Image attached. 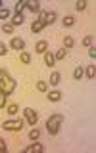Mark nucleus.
Here are the masks:
<instances>
[{
    "mask_svg": "<svg viewBox=\"0 0 96 153\" xmlns=\"http://www.w3.org/2000/svg\"><path fill=\"white\" fill-rule=\"evenodd\" d=\"M6 52H8V46L4 42H0V56H6Z\"/></svg>",
    "mask_w": 96,
    "mask_h": 153,
    "instance_id": "29",
    "label": "nucleus"
},
{
    "mask_svg": "<svg viewBox=\"0 0 96 153\" xmlns=\"http://www.w3.org/2000/svg\"><path fill=\"white\" fill-rule=\"evenodd\" d=\"M2 31L6 33V35H12V33H14V25H12V23H6V25L2 27Z\"/></svg>",
    "mask_w": 96,
    "mask_h": 153,
    "instance_id": "25",
    "label": "nucleus"
},
{
    "mask_svg": "<svg viewBox=\"0 0 96 153\" xmlns=\"http://www.w3.org/2000/svg\"><path fill=\"white\" fill-rule=\"evenodd\" d=\"M44 63L48 65V67H52L56 63V59H54V54L52 52H44Z\"/></svg>",
    "mask_w": 96,
    "mask_h": 153,
    "instance_id": "13",
    "label": "nucleus"
},
{
    "mask_svg": "<svg viewBox=\"0 0 96 153\" xmlns=\"http://www.w3.org/2000/svg\"><path fill=\"white\" fill-rule=\"evenodd\" d=\"M6 109H8V113H10V115H16V113L19 111V105H17V103H8V105H6Z\"/></svg>",
    "mask_w": 96,
    "mask_h": 153,
    "instance_id": "21",
    "label": "nucleus"
},
{
    "mask_svg": "<svg viewBox=\"0 0 96 153\" xmlns=\"http://www.w3.org/2000/svg\"><path fill=\"white\" fill-rule=\"evenodd\" d=\"M88 56L92 57V59L96 57V48H94V46H90V48H88Z\"/></svg>",
    "mask_w": 96,
    "mask_h": 153,
    "instance_id": "31",
    "label": "nucleus"
},
{
    "mask_svg": "<svg viewBox=\"0 0 96 153\" xmlns=\"http://www.w3.org/2000/svg\"><path fill=\"white\" fill-rule=\"evenodd\" d=\"M56 17H58V13L54 12V10H50V12H40V13H38V21H40L44 27L50 25V23H54Z\"/></svg>",
    "mask_w": 96,
    "mask_h": 153,
    "instance_id": "4",
    "label": "nucleus"
},
{
    "mask_svg": "<svg viewBox=\"0 0 96 153\" xmlns=\"http://www.w3.org/2000/svg\"><path fill=\"white\" fill-rule=\"evenodd\" d=\"M23 115H25V123H29V124H37V121H38V115H37L35 109L27 107L25 111H23Z\"/></svg>",
    "mask_w": 96,
    "mask_h": 153,
    "instance_id": "5",
    "label": "nucleus"
},
{
    "mask_svg": "<svg viewBox=\"0 0 96 153\" xmlns=\"http://www.w3.org/2000/svg\"><path fill=\"white\" fill-rule=\"evenodd\" d=\"M23 124H25V121H21V119H8V121H4L2 123V128L4 130H8V132H19L23 128Z\"/></svg>",
    "mask_w": 96,
    "mask_h": 153,
    "instance_id": "3",
    "label": "nucleus"
},
{
    "mask_svg": "<svg viewBox=\"0 0 96 153\" xmlns=\"http://www.w3.org/2000/svg\"><path fill=\"white\" fill-rule=\"evenodd\" d=\"M46 98L50 100V102H60V100H62V92L54 88V90H50V92H46Z\"/></svg>",
    "mask_w": 96,
    "mask_h": 153,
    "instance_id": "7",
    "label": "nucleus"
},
{
    "mask_svg": "<svg viewBox=\"0 0 96 153\" xmlns=\"http://www.w3.org/2000/svg\"><path fill=\"white\" fill-rule=\"evenodd\" d=\"M31 151L40 153V151H44V146H42V143H38V142H35V143H31V146L25 147V153H31Z\"/></svg>",
    "mask_w": 96,
    "mask_h": 153,
    "instance_id": "8",
    "label": "nucleus"
},
{
    "mask_svg": "<svg viewBox=\"0 0 96 153\" xmlns=\"http://www.w3.org/2000/svg\"><path fill=\"white\" fill-rule=\"evenodd\" d=\"M65 52H67L65 48H60V50H58L56 54H54V59H56V61H62V59L65 57Z\"/></svg>",
    "mask_w": 96,
    "mask_h": 153,
    "instance_id": "20",
    "label": "nucleus"
},
{
    "mask_svg": "<svg viewBox=\"0 0 96 153\" xmlns=\"http://www.w3.org/2000/svg\"><path fill=\"white\" fill-rule=\"evenodd\" d=\"M35 50L38 52V54H44V52H48V42L46 40H38L35 44Z\"/></svg>",
    "mask_w": 96,
    "mask_h": 153,
    "instance_id": "9",
    "label": "nucleus"
},
{
    "mask_svg": "<svg viewBox=\"0 0 96 153\" xmlns=\"http://www.w3.org/2000/svg\"><path fill=\"white\" fill-rule=\"evenodd\" d=\"M62 23H64V27H71V25H75V16H65L64 19H62Z\"/></svg>",
    "mask_w": 96,
    "mask_h": 153,
    "instance_id": "16",
    "label": "nucleus"
},
{
    "mask_svg": "<svg viewBox=\"0 0 96 153\" xmlns=\"http://www.w3.org/2000/svg\"><path fill=\"white\" fill-rule=\"evenodd\" d=\"M0 151H6V142H4V138H0Z\"/></svg>",
    "mask_w": 96,
    "mask_h": 153,
    "instance_id": "32",
    "label": "nucleus"
},
{
    "mask_svg": "<svg viewBox=\"0 0 96 153\" xmlns=\"http://www.w3.org/2000/svg\"><path fill=\"white\" fill-rule=\"evenodd\" d=\"M14 90H16V80L10 76L6 69H0V94L10 96Z\"/></svg>",
    "mask_w": 96,
    "mask_h": 153,
    "instance_id": "1",
    "label": "nucleus"
},
{
    "mask_svg": "<svg viewBox=\"0 0 96 153\" xmlns=\"http://www.w3.org/2000/svg\"><path fill=\"white\" fill-rule=\"evenodd\" d=\"M25 8L29 12H38V10H40V4H38L37 0H29V2H25Z\"/></svg>",
    "mask_w": 96,
    "mask_h": 153,
    "instance_id": "10",
    "label": "nucleus"
},
{
    "mask_svg": "<svg viewBox=\"0 0 96 153\" xmlns=\"http://www.w3.org/2000/svg\"><path fill=\"white\" fill-rule=\"evenodd\" d=\"M60 80H62V75L58 73V71H54V73L50 75V79H48V82H50L52 86H56V84H60Z\"/></svg>",
    "mask_w": 96,
    "mask_h": 153,
    "instance_id": "12",
    "label": "nucleus"
},
{
    "mask_svg": "<svg viewBox=\"0 0 96 153\" xmlns=\"http://www.w3.org/2000/svg\"><path fill=\"white\" fill-rule=\"evenodd\" d=\"M83 75H85V69L77 65V67H75V71H73V79H75V80H79V79H83Z\"/></svg>",
    "mask_w": 96,
    "mask_h": 153,
    "instance_id": "17",
    "label": "nucleus"
},
{
    "mask_svg": "<svg viewBox=\"0 0 96 153\" xmlns=\"http://www.w3.org/2000/svg\"><path fill=\"white\" fill-rule=\"evenodd\" d=\"M21 23H23V16H14L12 17V25L14 27H16V25H21Z\"/></svg>",
    "mask_w": 96,
    "mask_h": 153,
    "instance_id": "23",
    "label": "nucleus"
},
{
    "mask_svg": "<svg viewBox=\"0 0 96 153\" xmlns=\"http://www.w3.org/2000/svg\"><path fill=\"white\" fill-rule=\"evenodd\" d=\"M25 10V0H19L16 4V16H21V12Z\"/></svg>",
    "mask_w": 96,
    "mask_h": 153,
    "instance_id": "22",
    "label": "nucleus"
},
{
    "mask_svg": "<svg viewBox=\"0 0 96 153\" xmlns=\"http://www.w3.org/2000/svg\"><path fill=\"white\" fill-rule=\"evenodd\" d=\"M85 75H86V79L94 80V76H96V67H94V63H90V65L85 69Z\"/></svg>",
    "mask_w": 96,
    "mask_h": 153,
    "instance_id": "11",
    "label": "nucleus"
},
{
    "mask_svg": "<svg viewBox=\"0 0 96 153\" xmlns=\"http://www.w3.org/2000/svg\"><path fill=\"white\" fill-rule=\"evenodd\" d=\"M10 48H14L16 52H23V48H25V40L19 36H14L12 40H10Z\"/></svg>",
    "mask_w": 96,
    "mask_h": 153,
    "instance_id": "6",
    "label": "nucleus"
},
{
    "mask_svg": "<svg viewBox=\"0 0 96 153\" xmlns=\"http://www.w3.org/2000/svg\"><path fill=\"white\" fill-rule=\"evenodd\" d=\"M73 46H75V40H73V36H65V38H64V46H62V48L69 50V48H73Z\"/></svg>",
    "mask_w": 96,
    "mask_h": 153,
    "instance_id": "15",
    "label": "nucleus"
},
{
    "mask_svg": "<svg viewBox=\"0 0 96 153\" xmlns=\"http://www.w3.org/2000/svg\"><path fill=\"white\" fill-rule=\"evenodd\" d=\"M37 90H38V92H46V82H44V80H38V82H37Z\"/></svg>",
    "mask_w": 96,
    "mask_h": 153,
    "instance_id": "26",
    "label": "nucleus"
},
{
    "mask_svg": "<svg viewBox=\"0 0 96 153\" xmlns=\"http://www.w3.org/2000/svg\"><path fill=\"white\" fill-rule=\"evenodd\" d=\"M19 61H21V63H25V65H29V63H31V54H27V52H21V56H19Z\"/></svg>",
    "mask_w": 96,
    "mask_h": 153,
    "instance_id": "19",
    "label": "nucleus"
},
{
    "mask_svg": "<svg viewBox=\"0 0 96 153\" xmlns=\"http://www.w3.org/2000/svg\"><path fill=\"white\" fill-rule=\"evenodd\" d=\"M6 94H0V107H6Z\"/></svg>",
    "mask_w": 96,
    "mask_h": 153,
    "instance_id": "30",
    "label": "nucleus"
},
{
    "mask_svg": "<svg viewBox=\"0 0 96 153\" xmlns=\"http://www.w3.org/2000/svg\"><path fill=\"white\" fill-rule=\"evenodd\" d=\"M62 123H64V115H62V113H54V115H50V117L46 119V130L50 132L52 136H56V134L60 132Z\"/></svg>",
    "mask_w": 96,
    "mask_h": 153,
    "instance_id": "2",
    "label": "nucleus"
},
{
    "mask_svg": "<svg viewBox=\"0 0 96 153\" xmlns=\"http://www.w3.org/2000/svg\"><path fill=\"white\" fill-rule=\"evenodd\" d=\"M92 42H94L92 36H85V38H83V46H88V48H90V44H92Z\"/></svg>",
    "mask_w": 96,
    "mask_h": 153,
    "instance_id": "28",
    "label": "nucleus"
},
{
    "mask_svg": "<svg viewBox=\"0 0 96 153\" xmlns=\"http://www.w3.org/2000/svg\"><path fill=\"white\" fill-rule=\"evenodd\" d=\"M75 8H77V12H83V10L86 8V0H79V2L75 4Z\"/></svg>",
    "mask_w": 96,
    "mask_h": 153,
    "instance_id": "24",
    "label": "nucleus"
},
{
    "mask_svg": "<svg viewBox=\"0 0 96 153\" xmlns=\"http://www.w3.org/2000/svg\"><path fill=\"white\" fill-rule=\"evenodd\" d=\"M38 138H40V130H38V128H33V130L29 132V140H31V142H37Z\"/></svg>",
    "mask_w": 96,
    "mask_h": 153,
    "instance_id": "18",
    "label": "nucleus"
},
{
    "mask_svg": "<svg viewBox=\"0 0 96 153\" xmlns=\"http://www.w3.org/2000/svg\"><path fill=\"white\" fill-rule=\"evenodd\" d=\"M42 29H44V25H42V23L38 21V19H37V21H33V23H31V33H40Z\"/></svg>",
    "mask_w": 96,
    "mask_h": 153,
    "instance_id": "14",
    "label": "nucleus"
},
{
    "mask_svg": "<svg viewBox=\"0 0 96 153\" xmlns=\"http://www.w3.org/2000/svg\"><path fill=\"white\" fill-rule=\"evenodd\" d=\"M0 10H2V0H0Z\"/></svg>",
    "mask_w": 96,
    "mask_h": 153,
    "instance_id": "33",
    "label": "nucleus"
},
{
    "mask_svg": "<svg viewBox=\"0 0 96 153\" xmlns=\"http://www.w3.org/2000/svg\"><path fill=\"white\" fill-rule=\"evenodd\" d=\"M8 17H10V10L2 8V10H0V19H8Z\"/></svg>",
    "mask_w": 96,
    "mask_h": 153,
    "instance_id": "27",
    "label": "nucleus"
}]
</instances>
